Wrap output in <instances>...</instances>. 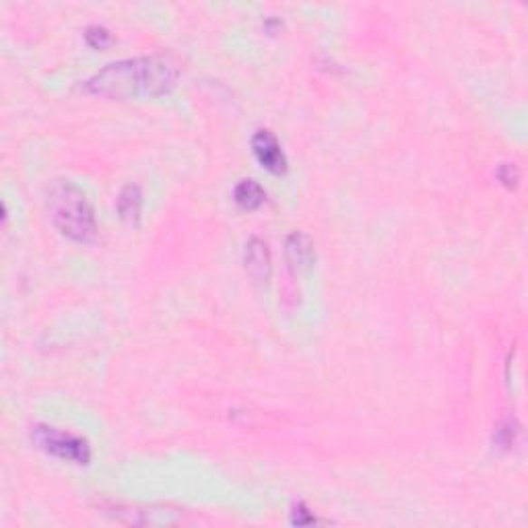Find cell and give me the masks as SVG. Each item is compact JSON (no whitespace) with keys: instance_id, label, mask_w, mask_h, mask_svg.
Listing matches in <instances>:
<instances>
[{"instance_id":"30bf717a","label":"cell","mask_w":528,"mask_h":528,"mask_svg":"<svg viewBox=\"0 0 528 528\" xmlns=\"http://www.w3.org/2000/svg\"><path fill=\"white\" fill-rule=\"evenodd\" d=\"M516 436H518V427L514 426V423H512V419H508V421H504L502 426L495 429L494 440H495L497 446H500V448L510 450L512 446H514V442H516Z\"/></svg>"},{"instance_id":"6da1fadb","label":"cell","mask_w":528,"mask_h":528,"mask_svg":"<svg viewBox=\"0 0 528 528\" xmlns=\"http://www.w3.org/2000/svg\"><path fill=\"white\" fill-rule=\"evenodd\" d=\"M180 69L172 56L153 54L110 62L91 74L83 91L110 100H153L172 93Z\"/></svg>"},{"instance_id":"5b68a950","label":"cell","mask_w":528,"mask_h":528,"mask_svg":"<svg viewBox=\"0 0 528 528\" xmlns=\"http://www.w3.org/2000/svg\"><path fill=\"white\" fill-rule=\"evenodd\" d=\"M252 151H254L258 163L266 169V172L277 176L287 172V158L285 153H283L277 137H274L271 130L263 129L254 132V137H252Z\"/></svg>"},{"instance_id":"9c48e42d","label":"cell","mask_w":528,"mask_h":528,"mask_svg":"<svg viewBox=\"0 0 528 528\" xmlns=\"http://www.w3.org/2000/svg\"><path fill=\"white\" fill-rule=\"evenodd\" d=\"M234 198H235V203L242 206V209L254 211V209H258V206H263V203L266 200V192H264L263 186L254 180H242L240 184L235 186Z\"/></svg>"},{"instance_id":"7a4b0ae2","label":"cell","mask_w":528,"mask_h":528,"mask_svg":"<svg viewBox=\"0 0 528 528\" xmlns=\"http://www.w3.org/2000/svg\"><path fill=\"white\" fill-rule=\"evenodd\" d=\"M48 211L54 227L72 242L89 244L98 235L93 206L83 188L72 180H56L50 186Z\"/></svg>"},{"instance_id":"4fadbf2b","label":"cell","mask_w":528,"mask_h":528,"mask_svg":"<svg viewBox=\"0 0 528 528\" xmlns=\"http://www.w3.org/2000/svg\"><path fill=\"white\" fill-rule=\"evenodd\" d=\"M292 523L297 526H308V524H316L318 518L312 514V512L306 508V504H297L293 514H292Z\"/></svg>"},{"instance_id":"52a82bcc","label":"cell","mask_w":528,"mask_h":528,"mask_svg":"<svg viewBox=\"0 0 528 528\" xmlns=\"http://www.w3.org/2000/svg\"><path fill=\"white\" fill-rule=\"evenodd\" d=\"M244 264H246L248 274L256 283L269 281L273 273V258L266 242L260 240V237H250L246 248H244Z\"/></svg>"},{"instance_id":"7c38bea8","label":"cell","mask_w":528,"mask_h":528,"mask_svg":"<svg viewBox=\"0 0 528 528\" xmlns=\"http://www.w3.org/2000/svg\"><path fill=\"white\" fill-rule=\"evenodd\" d=\"M497 180H500L505 188H516L520 184V169L514 166V163H502L497 168Z\"/></svg>"},{"instance_id":"ba28073f","label":"cell","mask_w":528,"mask_h":528,"mask_svg":"<svg viewBox=\"0 0 528 528\" xmlns=\"http://www.w3.org/2000/svg\"><path fill=\"white\" fill-rule=\"evenodd\" d=\"M116 206L122 221L137 226L140 221V213H143V192L137 184H126L118 195Z\"/></svg>"},{"instance_id":"3957f363","label":"cell","mask_w":528,"mask_h":528,"mask_svg":"<svg viewBox=\"0 0 528 528\" xmlns=\"http://www.w3.org/2000/svg\"><path fill=\"white\" fill-rule=\"evenodd\" d=\"M32 440L37 448L54 458L69 460V463L74 465L91 463V446H89L85 437L74 436L71 431L50 426H35L32 431Z\"/></svg>"},{"instance_id":"8fae6325","label":"cell","mask_w":528,"mask_h":528,"mask_svg":"<svg viewBox=\"0 0 528 528\" xmlns=\"http://www.w3.org/2000/svg\"><path fill=\"white\" fill-rule=\"evenodd\" d=\"M85 40H87V43L91 48L101 50V48H106L111 43V34L108 32L106 27H101V25H89L85 29Z\"/></svg>"},{"instance_id":"277c9868","label":"cell","mask_w":528,"mask_h":528,"mask_svg":"<svg viewBox=\"0 0 528 528\" xmlns=\"http://www.w3.org/2000/svg\"><path fill=\"white\" fill-rule=\"evenodd\" d=\"M108 514L132 526H172L182 523V512L172 508H114Z\"/></svg>"},{"instance_id":"8992f818","label":"cell","mask_w":528,"mask_h":528,"mask_svg":"<svg viewBox=\"0 0 528 528\" xmlns=\"http://www.w3.org/2000/svg\"><path fill=\"white\" fill-rule=\"evenodd\" d=\"M285 260L293 273L308 271L316 263V250L312 237L303 232H293L285 240Z\"/></svg>"}]
</instances>
